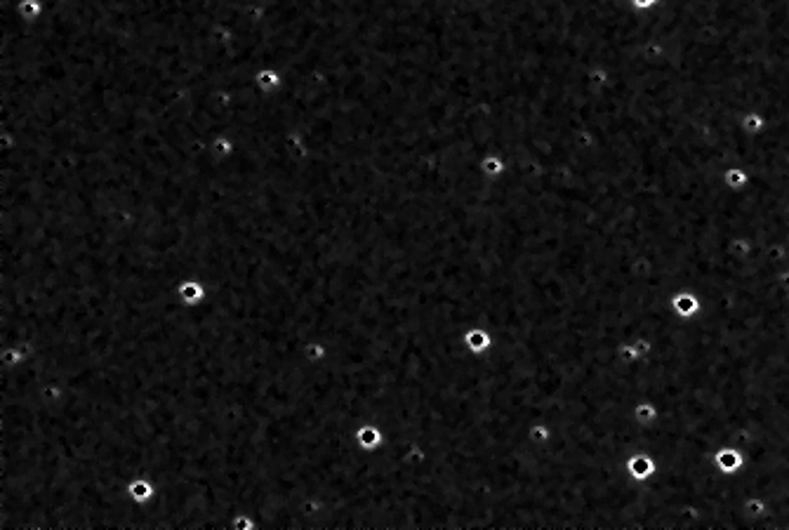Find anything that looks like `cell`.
<instances>
[{
  "label": "cell",
  "instance_id": "1",
  "mask_svg": "<svg viewBox=\"0 0 789 530\" xmlns=\"http://www.w3.org/2000/svg\"><path fill=\"white\" fill-rule=\"evenodd\" d=\"M634 3H636L639 7H648V5H653L655 0H634Z\"/></svg>",
  "mask_w": 789,
  "mask_h": 530
}]
</instances>
